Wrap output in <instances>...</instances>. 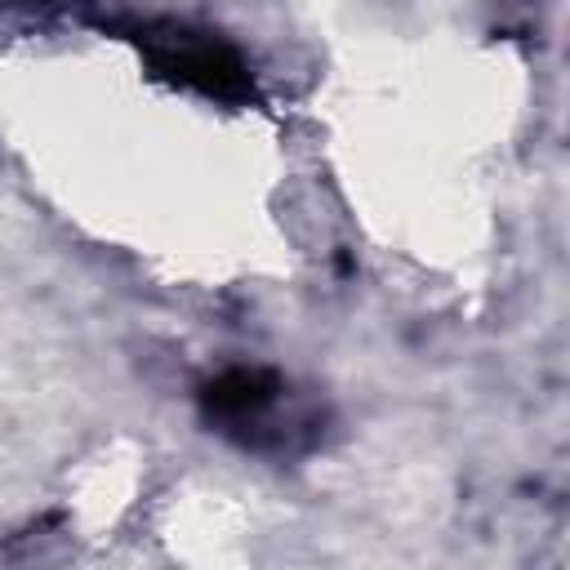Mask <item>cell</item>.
Instances as JSON below:
<instances>
[{
  "instance_id": "obj_1",
  "label": "cell",
  "mask_w": 570,
  "mask_h": 570,
  "mask_svg": "<svg viewBox=\"0 0 570 570\" xmlns=\"http://www.w3.org/2000/svg\"><path fill=\"white\" fill-rule=\"evenodd\" d=\"M138 45L151 62L156 76L178 80L187 89H200L205 98L218 102H245L254 98V71L249 62L218 36L209 31H191V27H174V22H142L138 27Z\"/></svg>"
},
{
  "instance_id": "obj_2",
  "label": "cell",
  "mask_w": 570,
  "mask_h": 570,
  "mask_svg": "<svg viewBox=\"0 0 570 570\" xmlns=\"http://www.w3.org/2000/svg\"><path fill=\"white\" fill-rule=\"evenodd\" d=\"M289 383L276 374V370H263V365H232L223 374H214L205 387H200V410L205 419L236 436L240 445L249 450H276L285 445L289 436L276 428V405L285 401Z\"/></svg>"
}]
</instances>
